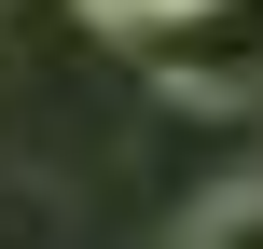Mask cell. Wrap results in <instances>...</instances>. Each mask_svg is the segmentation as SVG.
I'll list each match as a JSON object with an SVG mask.
<instances>
[{"instance_id": "obj_1", "label": "cell", "mask_w": 263, "mask_h": 249, "mask_svg": "<svg viewBox=\"0 0 263 249\" xmlns=\"http://www.w3.org/2000/svg\"><path fill=\"white\" fill-rule=\"evenodd\" d=\"M125 42L153 69V97H180V111H250L263 97V0H194V14H153Z\"/></svg>"}, {"instance_id": "obj_2", "label": "cell", "mask_w": 263, "mask_h": 249, "mask_svg": "<svg viewBox=\"0 0 263 249\" xmlns=\"http://www.w3.org/2000/svg\"><path fill=\"white\" fill-rule=\"evenodd\" d=\"M180 249H263V180H236V194H194Z\"/></svg>"}, {"instance_id": "obj_3", "label": "cell", "mask_w": 263, "mask_h": 249, "mask_svg": "<svg viewBox=\"0 0 263 249\" xmlns=\"http://www.w3.org/2000/svg\"><path fill=\"white\" fill-rule=\"evenodd\" d=\"M97 28H153V14H194V0H83Z\"/></svg>"}]
</instances>
